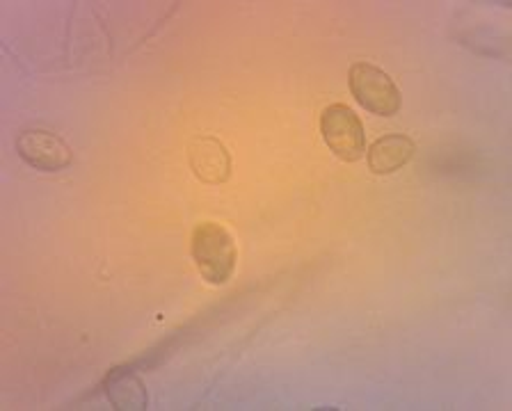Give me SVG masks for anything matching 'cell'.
Here are the masks:
<instances>
[{
  "label": "cell",
  "instance_id": "obj_1",
  "mask_svg": "<svg viewBox=\"0 0 512 411\" xmlns=\"http://www.w3.org/2000/svg\"><path fill=\"white\" fill-rule=\"evenodd\" d=\"M192 261L208 284L222 286L236 270V243L229 231L215 222H204L192 231Z\"/></svg>",
  "mask_w": 512,
  "mask_h": 411
},
{
  "label": "cell",
  "instance_id": "obj_2",
  "mask_svg": "<svg viewBox=\"0 0 512 411\" xmlns=\"http://www.w3.org/2000/svg\"><path fill=\"white\" fill-rule=\"evenodd\" d=\"M350 92L371 115L394 117L400 110V92L389 74L371 62H355L350 67Z\"/></svg>",
  "mask_w": 512,
  "mask_h": 411
},
{
  "label": "cell",
  "instance_id": "obj_3",
  "mask_svg": "<svg viewBox=\"0 0 512 411\" xmlns=\"http://www.w3.org/2000/svg\"><path fill=\"white\" fill-rule=\"evenodd\" d=\"M320 133L330 151L343 163H357L366 153V135L359 117L343 103H332L320 117Z\"/></svg>",
  "mask_w": 512,
  "mask_h": 411
},
{
  "label": "cell",
  "instance_id": "obj_4",
  "mask_svg": "<svg viewBox=\"0 0 512 411\" xmlns=\"http://www.w3.org/2000/svg\"><path fill=\"white\" fill-rule=\"evenodd\" d=\"M16 151L28 165L42 172H60L71 165L67 142L48 131H23L16 140Z\"/></svg>",
  "mask_w": 512,
  "mask_h": 411
},
{
  "label": "cell",
  "instance_id": "obj_5",
  "mask_svg": "<svg viewBox=\"0 0 512 411\" xmlns=\"http://www.w3.org/2000/svg\"><path fill=\"white\" fill-rule=\"evenodd\" d=\"M190 165L197 179L206 183H222L229 179V153L215 137H197L190 144Z\"/></svg>",
  "mask_w": 512,
  "mask_h": 411
},
{
  "label": "cell",
  "instance_id": "obj_6",
  "mask_svg": "<svg viewBox=\"0 0 512 411\" xmlns=\"http://www.w3.org/2000/svg\"><path fill=\"white\" fill-rule=\"evenodd\" d=\"M416 144L407 135H384L368 147V167L373 174L387 176L398 172L414 158Z\"/></svg>",
  "mask_w": 512,
  "mask_h": 411
}]
</instances>
